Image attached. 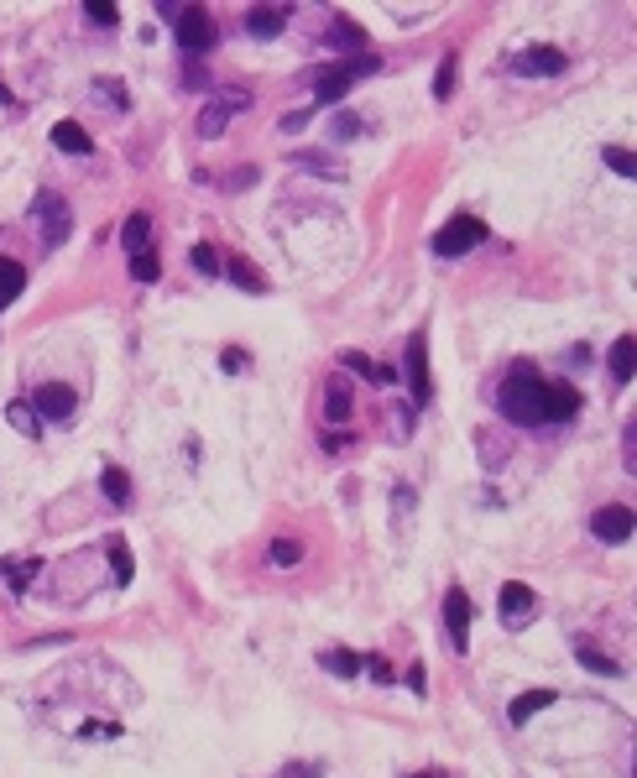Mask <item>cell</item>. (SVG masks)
I'll list each match as a JSON object with an SVG mask.
<instances>
[{"label":"cell","mask_w":637,"mask_h":778,"mask_svg":"<svg viewBox=\"0 0 637 778\" xmlns=\"http://www.w3.org/2000/svg\"><path fill=\"white\" fill-rule=\"evenodd\" d=\"M496 408L517 428H544L549 423V381L533 360H517L507 377L496 381Z\"/></svg>","instance_id":"1"},{"label":"cell","mask_w":637,"mask_h":778,"mask_svg":"<svg viewBox=\"0 0 637 778\" xmlns=\"http://www.w3.org/2000/svg\"><path fill=\"white\" fill-rule=\"evenodd\" d=\"M486 241V225L475 220V214H455V220H445L439 231H434V256H445V261H455V256H466V251H475Z\"/></svg>","instance_id":"2"},{"label":"cell","mask_w":637,"mask_h":778,"mask_svg":"<svg viewBox=\"0 0 637 778\" xmlns=\"http://www.w3.org/2000/svg\"><path fill=\"white\" fill-rule=\"evenodd\" d=\"M172 32H178V47H183V53H210V47L220 43V32H214V22L204 16V5H183Z\"/></svg>","instance_id":"3"},{"label":"cell","mask_w":637,"mask_h":778,"mask_svg":"<svg viewBox=\"0 0 637 778\" xmlns=\"http://www.w3.org/2000/svg\"><path fill=\"white\" fill-rule=\"evenodd\" d=\"M407 387H413V408H428L434 398V381H428V335L424 330H413L407 335Z\"/></svg>","instance_id":"4"},{"label":"cell","mask_w":637,"mask_h":778,"mask_svg":"<svg viewBox=\"0 0 637 778\" xmlns=\"http://www.w3.org/2000/svg\"><path fill=\"white\" fill-rule=\"evenodd\" d=\"M32 413L43 423H68L79 413V392L64 387V381H47V387H37V398H32Z\"/></svg>","instance_id":"5"},{"label":"cell","mask_w":637,"mask_h":778,"mask_svg":"<svg viewBox=\"0 0 637 778\" xmlns=\"http://www.w3.org/2000/svg\"><path fill=\"white\" fill-rule=\"evenodd\" d=\"M570 58L559 53V47H523V53H512V74H523V79H554V74H564Z\"/></svg>","instance_id":"6"},{"label":"cell","mask_w":637,"mask_h":778,"mask_svg":"<svg viewBox=\"0 0 637 778\" xmlns=\"http://www.w3.org/2000/svg\"><path fill=\"white\" fill-rule=\"evenodd\" d=\"M470 616H475L470 596L460 586H449L445 590V627H449V648H455V653L470 648Z\"/></svg>","instance_id":"7"},{"label":"cell","mask_w":637,"mask_h":778,"mask_svg":"<svg viewBox=\"0 0 637 778\" xmlns=\"http://www.w3.org/2000/svg\"><path fill=\"white\" fill-rule=\"evenodd\" d=\"M496 606H502V622H507V627H528L533 611H538V596H533L528 586L507 580V586H502V596H496Z\"/></svg>","instance_id":"8"},{"label":"cell","mask_w":637,"mask_h":778,"mask_svg":"<svg viewBox=\"0 0 637 778\" xmlns=\"http://www.w3.org/2000/svg\"><path fill=\"white\" fill-rule=\"evenodd\" d=\"M591 533L601 544H627V538H632V512H627V507H601L591 517Z\"/></svg>","instance_id":"9"},{"label":"cell","mask_w":637,"mask_h":778,"mask_svg":"<svg viewBox=\"0 0 637 778\" xmlns=\"http://www.w3.org/2000/svg\"><path fill=\"white\" fill-rule=\"evenodd\" d=\"M240 105H246V94H225V100H210V105L199 110V136H204V142H214V136H220V131L235 121V110H240Z\"/></svg>","instance_id":"10"},{"label":"cell","mask_w":637,"mask_h":778,"mask_svg":"<svg viewBox=\"0 0 637 778\" xmlns=\"http://www.w3.org/2000/svg\"><path fill=\"white\" fill-rule=\"evenodd\" d=\"M32 210H37V220L47 225L43 246H58V241H68V225H74V214H68V204H64V199H53V193H43V199H37Z\"/></svg>","instance_id":"11"},{"label":"cell","mask_w":637,"mask_h":778,"mask_svg":"<svg viewBox=\"0 0 637 778\" xmlns=\"http://www.w3.org/2000/svg\"><path fill=\"white\" fill-rule=\"evenodd\" d=\"M350 84H356V74L345 64H335V68H324L314 79V110H324V105H335V100H345L350 94Z\"/></svg>","instance_id":"12"},{"label":"cell","mask_w":637,"mask_h":778,"mask_svg":"<svg viewBox=\"0 0 637 778\" xmlns=\"http://www.w3.org/2000/svg\"><path fill=\"white\" fill-rule=\"evenodd\" d=\"M53 147L68 152V157H89L94 142H89V131L79 126V121H58V126H53Z\"/></svg>","instance_id":"13"},{"label":"cell","mask_w":637,"mask_h":778,"mask_svg":"<svg viewBox=\"0 0 637 778\" xmlns=\"http://www.w3.org/2000/svg\"><path fill=\"white\" fill-rule=\"evenodd\" d=\"M220 277H230L235 288H246V293H267V277L256 272L246 256H225V261H220Z\"/></svg>","instance_id":"14"},{"label":"cell","mask_w":637,"mask_h":778,"mask_svg":"<svg viewBox=\"0 0 637 778\" xmlns=\"http://www.w3.org/2000/svg\"><path fill=\"white\" fill-rule=\"evenodd\" d=\"M282 22H288V11H282V5H251V11H246V32H251V37H261V43H267V37H277V32H282Z\"/></svg>","instance_id":"15"},{"label":"cell","mask_w":637,"mask_h":778,"mask_svg":"<svg viewBox=\"0 0 637 778\" xmlns=\"http://www.w3.org/2000/svg\"><path fill=\"white\" fill-rule=\"evenodd\" d=\"M554 700H559V694H554V690H528V694H517V700H512V705H507L512 726H528L533 715H538V711H549Z\"/></svg>","instance_id":"16"},{"label":"cell","mask_w":637,"mask_h":778,"mask_svg":"<svg viewBox=\"0 0 637 778\" xmlns=\"http://www.w3.org/2000/svg\"><path fill=\"white\" fill-rule=\"evenodd\" d=\"M580 413V392L570 381H549V423H570Z\"/></svg>","instance_id":"17"},{"label":"cell","mask_w":637,"mask_h":778,"mask_svg":"<svg viewBox=\"0 0 637 778\" xmlns=\"http://www.w3.org/2000/svg\"><path fill=\"white\" fill-rule=\"evenodd\" d=\"M318 669L335 674V679H356V674L366 669V658L361 653H345V648H324L318 653Z\"/></svg>","instance_id":"18"},{"label":"cell","mask_w":637,"mask_h":778,"mask_svg":"<svg viewBox=\"0 0 637 778\" xmlns=\"http://www.w3.org/2000/svg\"><path fill=\"white\" fill-rule=\"evenodd\" d=\"M350 408H356V392H350V387L335 377V381H329V392H324V419H329V423H345V419H350Z\"/></svg>","instance_id":"19"},{"label":"cell","mask_w":637,"mask_h":778,"mask_svg":"<svg viewBox=\"0 0 637 778\" xmlns=\"http://www.w3.org/2000/svg\"><path fill=\"white\" fill-rule=\"evenodd\" d=\"M121 241H126V251H131V256H142V251L152 246V220H147L142 210L126 214V225H121Z\"/></svg>","instance_id":"20"},{"label":"cell","mask_w":637,"mask_h":778,"mask_svg":"<svg viewBox=\"0 0 637 778\" xmlns=\"http://www.w3.org/2000/svg\"><path fill=\"white\" fill-rule=\"evenodd\" d=\"M632 350H637V345H632V335H622V340L612 345V356H606V366H612V377L622 381V387H627V381H632V371H637Z\"/></svg>","instance_id":"21"},{"label":"cell","mask_w":637,"mask_h":778,"mask_svg":"<svg viewBox=\"0 0 637 778\" xmlns=\"http://www.w3.org/2000/svg\"><path fill=\"white\" fill-rule=\"evenodd\" d=\"M22 282H26L22 261H11V256H0V309H11V303H16V293H22Z\"/></svg>","instance_id":"22"},{"label":"cell","mask_w":637,"mask_h":778,"mask_svg":"<svg viewBox=\"0 0 637 778\" xmlns=\"http://www.w3.org/2000/svg\"><path fill=\"white\" fill-rule=\"evenodd\" d=\"M100 486H105V497L115 507H131V476L121 470V465H105V476H100Z\"/></svg>","instance_id":"23"},{"label":"cell","mask_w":637,"mask_h":778,"mask_svg":"<svg viewBox=\"0 0 637 778\" xmlns=\"http://www.w3.org/2000/svg\"><path fill=\"white\" fill-rule=\"evenodd\" d=\"M5 423H11V428H22L26 439H37V434H43V419L32 413V402H11V408H5Z\"/></svg>","instance_id":"24"},{"label":"cell","mask_w":637,"mask_h":778,"mask_svg":"<svg viewBox=\"0 0 637 778\" xmlns=\"http://www.w3.org/2000/svg\"><path fill=\"white\" fill-rule=\"evenodd\" d=\"M324 37H329V43L335 47H366V32L356 22H350V16H335V22H329V32H324Z\"/></svg>","instance_id":"25"},{"label":"cell","mask_w":637,"mask_h":778,"mask_svg":"<svg viewBox=\"0 0 637 778\" xmlns=\"http://www.w3.org/2000/svg\"><path fill=\"white\" fill-rule=\"evenodd\" d=\"M37 569H43L37 559H5V565H0V575H5V586H11V590H26Z\"/></svg>","instance_id":"26"},{"label":"cell","mask_w":637,"mask_h":778,"mask_svg":"<svg viewBox=\"0 0 637 778\" xmlns=\"http://www.w3.org/2000/svg\"><path fill=\"white\" fill-rule=\"evenodd\" d=\"M110 575H115V586H131V548L121 544V538H110Z\"/></svg>","instance_id":"27"},{"label":"cell","mask_w":637,"mask_h":778,"mask_svg":"<svg viewBox=\"0 0 637 778\" xmlns=\"http://www.w3.org/2000/svg\"><path fill=\"white\" fill-rule=\"evenodd\" d=\"M293 168H314V172H324V178H345L340 162H324V157H309V152H293Z\"/></svg>","instance_id":"28"},{"label":"cell","mask_w":637,"mask_h":778,"mask_svg":"<svg viewBox=\"0 0 637 778\" xmlns=\"http://www.w3.org/2000/svg\"><path fill=\"white\" fill-rule=\"evenodd\" d=\"M189 261H193V267H199L204 277H220V251H214V246H193Z\"/></svg>","instance_id":"29"},{"label":"cell","mask_w":637,"mask_h":778,"mask_svg":"<svg viewBox=\"0 0 637 778\" xmlns=\"http://www.w3.org/2000/svg\"><path fill=\"white\" fill-rule=\"evenodd\" d=\"M84 16H89L94 26H115V22H121V11H115L110 0H89V5H84Z\"/></svg>","instance_id":"30"},{"label":"cell","mask_w":637,"mask_h":778,"mask_svg":"<svg viewBox=\"0 0 637 778\" xmlns=\"http://www.w3.org/2000/svg\"><path fill=\"white\" fill-rule=\"evenodd\" d=\"M94 94H100V100H110V105H115V110H131L126 89L115 84V79H94Z\"/></svg>","instance_id":"31"},{"label":"cell","mask_w":637,"mask_h":778,"mask_svg":"<svg viewBox=\"0 0 637 778\" xmlns=\"http://www.w3.org/2000/svg\"><path fill=\"white\" fill-rule=\"evenodd\" d=\"M574 653H580V664H585L591 674H616V664H612V658H601V653H595L591 643H580Z\"/></svg>","instance_id":"32"},{"label":"cell","mask_w":637,"mask_h":778,"mask_svg":"<svg viewBox=\"0 0 637 778\" xmlns=\"http://www.w3.org/2000/svg\"><path fill=\"white\" fill-rule=\"evenodd\" d=\"M131 277H136V282H157V256L152 251L131 256Z\"/></svg>","instance_id":"33"},{"label":"cell","mask_w":637,"mask_h":778,"mask_svg":"<svg viewBox=\"0 0 637 778\" xmlns=\"http://www.w3.org/2000/svg\"><path fill=\"white\" fill-rule=\"evenodd\" d=\"M298 559H303V548H298L293 538H277V544H272V565L288 569V565H298Z\"/></svg>","instance_id":"34"},{"label":"cell","mask_w":637,"mask_h":778,"mask_svg":"<svg viewBox=\"0 0 637 778\" xmlns=\"http://www.w3.org/2000/svg\"><path fill=\"white\" fill-rule=\"evenodd\" d=\"M434 94H439V100H449V94H455V53H449L445 64H439V79H434Z\"/></svg>","instance_id":"35"},{"label":"cell","mask_w":637,"mask_h":778,"mask_svg":"<svg viewBox=\"0 0 637 778\" xmlns=\"http://www.w3.org/2000/svg\"><path fill=\"white\" fill-rule=\"evenodd\" d=\"M606 168H612V172H622V178H632V172H637V162L627 157V147H606Z\"/></svg>","instance_id":"36"},{"label":"cell","mask_w":637,"mask_h":778,"mask_svg":"<svg viewBox=\"0 0 637 778\" xmlns=\"http://www.w3.org/2000/svg\"><path fill=\"white\" fill-rule=\"evenodd\" d=\"M309 121H314V110H293V115H282V131L298 136V131H309Z\"/></svg>","instance_id":"37"},{"label":"cell","mask_w":637,"mask_h":778,"mask_svg":"<svg viewBox=\"0 0 637 778\" xmlns=\"http://www.w3.org/2000/svg\"><path fill=\"white\" fill-rule=\"evenodd\" d=\"M481 439V455H486V465H502V444H496V434H475Z\"/></svg>","instance_id":"38"},{"label":"cell","mask_w":637,"mask_h":778,"mask_svg":"<svg viewBox=\"0 0 637 778\" xmlns=\"http://www.w3.org/2000/svg\"><path fill=\"white\" fill-rule=\"evenodd\" d=\"M366 669H371L377 684H392V664H387V658H366Z\"/></svg>","instance_id":"39"},{"label":"cell","mask_w":637,"mask_h":778,"mask_svg":"<svg viewBox=\"0 0 637 778\" xmlns=\"http://www.w3.org/2000/svg\"><path fill=\"white\" fill-rule=\"evenodd\" d=\"M356 131H361V121H356V115H340V121H335V142H350Z\"/></svg>","instance_id":"40"},{"label":"cell","mask_w":637,"mask_h":778,"mask_svg":"<svg viewBox=\"0 0 637 778\" xmlns=\"http://www.w3.org/2000/svg\"><path fill=\"white\" fill-rule=\"evenodd\" d=\"M256 183V168H235L230 178H225V189H251Z\"/></svg>","instance_id":"41"},{"label":"cell","mask_w":637,"mask_h":778,"mask_svg":"<svg viewBox=\"0 0 637 778\" xmlns=\"http://www.w3.org/2000/svg\"><path fill=\"white\" fill-rule=\"evenodd\" d=\"M183 84H189V89H210V74H204V68L193 64L189 74H183Z\"/></svg>","instance_id":"42"},{"label":"cell","mask_w":637,"mask_h":778,"mask_svg":"<svg viewBox=\"0 0 637 778\" xmlns=\"http://www.w3.org/2000/svg\"><path fill=\"white\" fill-rule=\"evenodd\" d=\"M220 366H225V371H240V366H246V350H235V345H230V350L220 356Z\"/></svg>","instance_id":"43"},{"label":"cell","mask_w":637,"mask_h":778,"mask_svg":"<svg viewBox=\"0 0 637 778\" xmlns=\"http://www.w3.org/2000/svg\"><path fill=\"white\" fill-rule=\"evenodd\" d=\"M115 732H121V726H100V721H94V726H84L89 742H100V736H115Z\"/></svg>","instance_id":"44"},{"label":"cell","mask_w":637,"mask_h":778,"mask_svg":"<svg viewBox=\"0 0 637 778\" xmlns=\"http://www.w3.org/2000/svg\"><path fill=\"white\" fill-rule=\"evenodd\" d=\"M11 100H16V94H11V89L0 84V105H11Z\"/></svg>","instance_id":"45"},{"label":"cell","mask_w":637,"mask_h":778,"mask_svg":"<svg viewBox=\"0 0 637 778\" xmlns=\"http://www.w3.org/2000/svg\"><path fill=\"white\" fill-rule=\"evenodd\" d=\"M413 778H439V773H413Z\"/></svg>","instance_id":"46"}]
</instances>
